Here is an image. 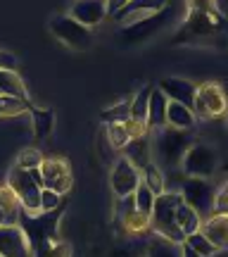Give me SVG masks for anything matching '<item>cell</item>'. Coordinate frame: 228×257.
<instances>
[{
  "instance_id": "obj_1",
  "label": "cell",
  "mask_w": 228,
  "mask_h": 257,
  "mask_svg": "<svg viewBox=\"0 0 228 257\" xmlns=\"http://www.w3.org/2000/svg\"><path fill=\"white\" fill-rule=\"evenodd\" d=\"M171 46H200L223 48L228 46V17L214 3H190L188 15L176 29Z\"/></svg>"
},
{
  "instance_id": "obj_2",
  "label": "cell",
  "mask_w": 228,
  "mask_h": 257,
  "mask_svg": "<svg viewBox=\"0 0 228 257\" xmlns=\"http://www.w3.org/2000/svg\"><path fill=\"white\" fill-rule=\"evenodd\" d=\"M62 214H64V205H60V207L53 212H41V214H27V212L22 210L17 226L24 231V236H27L31 257H38L48 245H53L55 240H60L57 226H60Z\"/></svg>"
},
{
  "instance_id": "obj_3",
  "label": "cell",
  "mask_w": 228,
  "mask_h": 257,
  "mask_svg": "<svg viewBox=\"0 0 228 257\" xmlns=\"http://www.w3.org/2000/svg\"><path fill=\"white\" fill-rule=\"evenodd\" d=\"M195 143L190 131H178V128L164 126L155 131V162L162 172H171L176 167H181L183 155L188 153V148Z\"/></svg>"
},
{
  "instance_id": "obj_4",
  "label": "cell",
  "mask_w": 228,
  "mask_h": 257,
  "mask_svg": "<svg viewBox=\"0 0 228 257\" xmlns=\"http://www.w3.org/2000/svg\"><path fill=\"white\" fill-rule=\"evenodd\" d=\"M178 202H181L178 191H164L162 195H157L152 214H150V231L159 238L169 240V243L183 245L185 236L176 226V205Z\"/></svg>"
},
{
  "instance_id": "obj_5",
  "label": "cell",
  "mask_w": 228,
  "mask_h": 257,
  "mask_svg": "<svg viewBox=\"0 0 228 257\" xmlns=\"http://www.w3.org/2000/svg\"><path fill=\"white\" fill-rule=\"evenodd\" d=\"M178 195L183 202L192 207L202 219L214 214V202H216V184L211 179H183L178 184Z\"/></svg>"
},
{
  "instance_id": "obj_6",
  "label": "cell",
  "mask_w": 228,
  "mask_h": 257,
  "mask_svg": "<svg viewBox=\"0 0 228 257\" xmlns=\"http://www.w3.org/2000/svg\"><path fill=\"white\" fill-rule=\"evenodd\" d=\"M216 167H219L216 150L202 141H195L183 155L181 172L185 179H211L216 174Z\"/></svg>"
},
{
  "instance_id": "obj_7",
  "label": "cell",
  "mask_w": 228,
  "mask_h": 257,
  "mask_svg": "<svg viewBox=\"0 0 228 257\" xmlns=\"http://www.w3.org/2000/svg\"><path fill=\"white\" fill-rule=\"evenodd\" d=\"M10 191L17 195L19 205H22V210L27 212V214H41V186L31 179L27 169H22V167H12L8 172V184H5Z\"/></svg>"
},
{
  "instance_id": "obj_8",
  "label": "cell",
  "mask_w": 228,
  "mask_h": 257,
  "mask_svg": "<svg viewBox=\"0 0 228 257\" xmlns=\"http://www.w3.org/2000/svg\"><path fill=\"white\" fill-rule=\"evenodd\" d=\"M48 29H50V34L60 43H64V46L72 48V50H88L93 46V31L81 27L79 22H74L69 15H55V17H50Z\"/></svg>"
},
{
  "instance_id": "obj_9",
  "label": "cell",
  "mask_w": 228,
  "mask_h": 257,
  "mask_svg": "<svg viewBox=\"0 0 228 257\" xmlns=\"http://www.w3.org/2000/svg\"><path fill=\"white\" fill-rule=\"evenodd\" d=\"M228 112L226 93L219 83L207 81L197 86V95H195V105H192V114L195 119H211V117H223Z\"/></svg>"
},
{
  "instance_id": "obj_10",
  "label": "cell",
  "mask_w": 228,
  "mask_h": 257,
  "mask_svg": "<svg viewBox=\"0 0 228 257\" xmlns=\"http://www.w3.org/2000/svg\"><path fill=\"white\" fill-rule=\"evenodd\" d=\"M38 172L46 191H53L57 195H67L72 191V167L64 157H43V165L38 167Z\"/></svg>"
},
{
  "instance_id": "obj_11",
  "label": "cell",
  "mask_w": 228,
  "mask_h": 257,
  "mask_svg": "<svg viewBox=\"0 0 228 257\" xmlns=\"http://www.w3.org/2000/svg\"><path fill=\"white\" fill-rule=\"evenodd\" d=\"M138 184H140V172L128 162L126 157L119 155L112 162V172H110V186H112V193H114V200L133 195Z\"/></svg>"
},
{
  "instance_id": "obj_12",
  "label": "cell",
  "mask_w": 228,
  "mask_h": 257,
  "mask_svg": "<svg viewBox=\"0 0 228 257\" xmlns=\"http://www.w3.org/2000/svg\"><path fill=\"white\" fill-rule=\"evenodd\" d=\"M169 17H171V8L164 5V10H159V12L152 15V17L143 19V22H138V24H133V27L121 29V38H124L126 43H140V41H147V38H152L155 34H159V31L166 27Z\"/></svg>"
},
{
  "instance_id": "obj_13",
  "label": "cell",
  "mask_w": 228,
  "mask_h": 257,
  "mask_svg": "<svg viewBox=\"0 0 228 257\" xmlns=\"http://www.w3.org/2000/svg\"><path fill=\"white\" fill-rule=\"evenodd\" d=\"M164 5L166 3H162V0H133V3H124L121 10L114 15V22L121 24V29L133 27L138 22L157 15L159 10H164Z\"/></svg>"
},
{
  "instance_id": "obj_14",
  "label": "cell",
  "mask_w": 228,
  "mask_h": 257,
  "mask_svg": "<svg viewBox=\"0 0 228 257\" xmlns=\"http://www.w3.org/2000/svg\"><path fill=\"white\" fill-rule=\"evenodd\" d=\"M157 88L162 91L169 102H178L183 107H188L192 110V105H195V95H197V86L188 79H178V76H166L162 81L157 83Z\"/></svg>"
},
{
  "instance_id": "obj_15",
  "label": "cell",
  "mask_w": 228,
  "mask_h": 257,
  "mask_svg": "<svg viewBox=\"0 0 228 257\" xmlns=\"http://www.w3.org/2000/svg\"><path fill=\"white\" fill-rule=\"evenodd\" d=\"M64 15H69V17H72L74 22H79L81 27L93 29L107 19V3H105V0H81V3H72Z\"/></svg>"
},
{
  "instance_id": "obj_16",
  "label": "cell",
  "mask_w": 228,
  "mask_h": 257,
  "mask_svg": "<svg viewBox=\"0 0 228 257\" xmlns=\"http://www.w3.org/2000/svg\"><path fill=\"white\" fill-rule=\"evenodd\" d=\"M0 257H31L27 236L19 226L0 229Z\"/></svg>"
},
{
  "instance_id": "obj_17",
  "label": "cell",
  "mask_w": 228,
  "mask_h": 257,
  "mask_svg": "<svg viewBox=\"0 0 228 257\" xmlns=\"http://www.w3.org/2000/svg\"><path fill=\"white\" fill-rule=\"evenodd\" d=\"M200 231L216 250L228 248V214H211L207 219H202Z\"/></svg>"
},
{
  "instance_id": "obj_18",
  "label": "cell",
  "mask_w": 228,
  "mask_h": 257,
  "mask_svg": "<svg viewBox=\"0 0 228 257\" xmlns=\"http://www.w3.org/2000/svg\"><path fill=\"white\" fill-rule=\"evenodd\" d=\"M121 157H126L138 172H140V169H145V167L152 162V143H150V134H147V136H140V138L128 141L126 148L121 150Z\"/></svg>"
},
{
  "instance_id": "obj_19",
  "label": "cell",
  "mask_w": 228,
  "mask_h": 257,
  "mask_svg": "<svg viewBox=\"0 0 228 257\" xmlns=\"http://www.w3.org/2000/svg\"><path fill=\"white\" fill-rule=\"evenodd\" d=\"M166 107H169V100H166L159 88H152L150 93V102H147V117H145V126L147 131H159V128L166 126Z\"/></svg>"
},
{
  "instance_id": "obj_20",
  "label": "cell",
  "mask_w": 228,
  "mask_h": 257,
  "mask_svg": "<svg viewBox=\"0 0 228 257\" xmlns=\"http://www.w3.org/2000/svg\"><path fill=\"white\" fill-rule=\"evenodd\" d=\"M0 95H8L15 100H24L31 102L29 88L24 79L19 76V72H8V69H0Z\"/></svg>"
},
{
  "instance_id": "obj_21",
  "label": "cell",
  "mask_w": 228,
  "mask_h": 257,
  "mask_svg": "<svg viewBox=\"0 0 228 257\" xmlns=\"http://www.w3.org/2000/svg\"><path fill=\"white\" fill-rule=\"evenodd\" d=\"M29 117H31V128H34V138L38 143H43L50 134H53V126H55V112L48 110V107H31L29 110Z\"/></svg>"
},
{
  "instance_id": "obj_22",
  "label": "cell",
  "mask_w": 228,
  "mask_h": 257,
  "mask_svg": "<svg viewBox=\"0 0 228 257\" xmlns=\"http://www.w3.org/2000/svg\"><path fill=\"white\" fill-rule=\"evenodd\" d=\"M117 219H119V224H121L124 233L133 236V238H136V236H143V233H150V217L143 214V212H138L136 207L117 214Z\"/></svg>"
},
{
  "instance_id": "obj_23",
  "label": "cell",
  "mask_w": 228,
  "mask_h": 257,
  "mask_svg": "<svg viewBox=\"0 0 228 257\" xmlns=\"http://www.w3.org/2000/svg\"><path fill=\"white\" fill-rule=\"evenodd\" d=\"M195 124H197V119H195L192 110L183 107L178 102H169V107H166V126L178 128V131H192Z\"/></svg>"
},
{
  "instance_id": "obj_24",
  "label": "cell",
  "mask_w": 228,
  "mask_h": 257,
  "mask_svg": "<svg viewBox=\"0 0 228 257\" xmlns=\"http://www.w3.org/2000/svg\"><path fill=\"white\" fill-rule=\"evenodd\" d=\"M176 226H178V231H181L185 238L192 236V233H197L202 226V217L192 210V207H188V205L183 202V198H181V202L176 205Z\"/></svg>"
},
{
  "instance_id": "obj_25",
  "label": "cell",
  "mask_w": 228,
  "mask_h": 257,
  "mask_svg": "<svg viewBox=\"0 0 228 257\" xmlns=\"http://www.w3.org/2000/svg\"><path fill=\"white\" fill-rule=\"evenodd\" d=\"M152 83L143 86L136 95L128 98V119H136V121H143L145 124V117H147V102H150V93H152Z\"/></svg>"
},
{
  "instance_id": "obj_26",
  "label": "cell",
  "mask_w": 228,
  "mask_h": 257,
  "mask_svg": "<svg viewBox=\"0 0 228 257\" xmlns=\"http://www.w3.org/2000/svg\"><path fill=\"white\" fill-rule=\"evenodd\" d=\"M140 181L150 188V191L157 195H162V193L166 191V179H164V172L159 169V167L155 165V162H150V165L145 167V169H140Z\"/></svg>"
},
{
  "instance_id": "obj_27",
  "label": "cell",
  "mask_w": 228,
  "mask_h": 257,
  "mask_svg": "<svg viewBox=\"0 0 228 257\" xmlns=\"http://www.w3.org/2000/svg\"><path fill=\"white\" fill-rule=\"evenodd\" d=\"M145 257H181V245L169 243V240L159 238V236L152 233V238L147 240Z\"/></svg>"
},
{
  "instance_id": "obj_28",
  "label": "cell",
  "mask_w": 228,
  "mask_h": 257,
  "mask_svg": "<svg viewBox=\"0 0 228 257\" xmlns=\"http://www.w3.org/2000/svg\"><path fill=\"white\" fill-rule=\"evenodd\" d=\"M0 210L8 212L12 226H17V224H19V214H22V205H19L17 195L10 191L8 186H0Z\"/></svg>"
},
{
  "instance_id": "obj_29",
  "label": "cell",
  "mask_w": 228,
  "mask_h": 257,
  "mask_svg": "<svg viewBox=\"0 0 228 257\" xmlns=\"http://www.w3.org/2000/svg\"><path fill=\"white\" fill-rule=\"evenodd\" d=\"M183 245H188V248H190L195 255H200V257H214L216 252H219V250H216L209 243V238H207L202 231H197V233L188 236V238L183 240Z\"/></svg>"
},
{
  "instance_id": "obj_30",
  "label": "cell",
  "mask_w": 228,
  "mask_h": 257,
  "mask_svg": "<svg viewBox=\"0 0 228 257\" xmlns=\"http://www.w3.org/2000/svg\"><path fill=\"white\" fill-rule=\"evenodd\" d=\"M31 107H34V102H24L8 98V95H0V117H19V114H27Z\"/></svg>"
},
{
  "instance_id": "obj_31",
  "label": "cell",
  "mask_w": 228,
  "mask_h": 257,
  "mask_svg": "<svg viewBox=\"0 0 228 257\" xmlns=\"http://www.w3.org/2000/svg\"><path fill=\"white\" fill-rule=\"evenodd\" d=\"M133 202H136V210L138 212H143V214H152V207H155V193L150 191L143 181L138 184L136 193H133Z\"/></svg>"
},
{
  "instance_id": "obj_32",
  "label": "cell",
  "mask_w": 228,
  "mask_h": 257,
  "mask_svg": "<svg viewBox=\"0 0 228 257\" xmlns=\"http://www.w3.org/2000/svg\"><path fill=\"white\" fill-rule=\"evenodd\" d=\"M100 119L110 126V124H124L128 119V100H121L112 107H105L100 114Z\"/></svg>"
},
{
  "instance_id": "obj_33",
  "label": "cell",
  "mask_w": 228,
  "mask_h": 257,
  "mask_svg": "<svg viewBox=\"0 0 228 257\" xmlns=\"http://www.w3.org/2000/svg\"><path fill=\"white\" fill-rule=\"evenodd\" d=\"M41 165H43V153H41L38 148H27V150H22L17 157V167L27 169V172L38 169Z\"/></svg>"
},
{
  "instance_id": "obj_34",
  "label": "cell",
  "mask_w": 228,
  "mask_h": 257,
  "mask_svg": "<svg viewBox=\"0 0 228 257\" xmlns=\"http://www.w3.org/2000/svg\"><path fill=\"white\" fill-rule=\"evenodd\" d=\"M128 141H131V138H128L124 124H110V126H107V143H110L112 150H124Z\"/></svg>"
},
{
  "instance_id": "obj_35",
  "label": "cell",
  "mask_w": 228,
  "mask_h": 257,
  "mask_svg": "<svg viewBox=\"0 0 228 257\" xmlns=\"http://www.w3.org/2000/svg\"><path fill=\"white\" fill-rule=\"evenodd\" d=\"M60 205H64V195H57L53 191H41V212H53Z\"/></svg>"
},
{
  "instance_id": "obj_36",
  "label": "cell",
  "mask_w": 228,
  "mask_h": 257,
  "mask_svg": "<svg viewBox=\"0 0 228 257\" xmlns=\"http://www.w3.org/2000/svg\"><path fill=\"white\" fill-rule=\"evenodd\" d=\"M214 214H228V179L221 186H216V202H214Z\"/></svg>"
},
{
  "instance_id": "obj_37",
  "label": "cell",
  "mask_w": 228,
  "mask_h": 257,
  "mask_svg": "<svg viewBox=\"0 0 228 257\" xmlns=\"http://www.w3.org/2000/svg\"><path fill=\"white\" fill-rule=\"evenodd\" d=\"M38 257H72V248L64 240H55L53 245H48Z\"/></svg>"
},
{
  "instance_id": "obj_38",
  "label": "cell",
  "mask_w": 228,
  "mask_h": 257,
  "mask_svg": "<svg viewBox=\"0 0 228 257\" xmlns=\"http://www.w3.org/2000/svg\"><path fill=\"white\" fill-rule=\"evenodd\" d=\"M0 69H8V72H17V57L8 53V50H0Z\"/></svg>"
},
{
  "instance_id": "obj_39",
  "label": "cell",
  "mask_w": 228,
  "mask_h": 257,
  "mask_svg": "<svg viewBox=\"0 0 228 257\" xmlns=\"http://www.w3.org/2000/svg\"><path fill=\"white\" fill-rule=\"evenodd\" d=\"M181 257H200V255H195L188 245H181Z\"/></svg>"
},
{
  "instance_id": "obj_40",
  "label": "cell",
  "mask_w": 228,
  "mask_h": 257,
  "mask_svg": "<svg viewBox=\"0 0 228 257\" xmlns=\"http://www.w3.org/2000/svg\"><path fill=\"white\" fill-rule=\"evenodd\" d=\"M110 257H131V252H128V250H114ZM133 257H136V255H133Z\"/></svg>"
},
{
  "instance_id": "obj_41",
  "label": "cell",
  "mask_w": 228,
  "mask_h": 257,
  "mask_svg": "<svg viewBox=\"0 0 228 257\" xmlns=\"http://www.w3.org/2000/svg\"><path fill=\"white\" fill-rule=\"evenodd\" d=\"M223 117H226V128H228V112H226V114H223Z\"/></svg>"
}]
</instances>
